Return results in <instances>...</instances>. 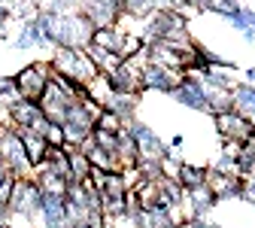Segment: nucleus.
<instances>
[{"label":"nucleus","instance_id":"11","mask_svg":"<svg viewBox=\"0 0 255 228\" xmlns=\"http://www.w3.org/2000/svg\"><path fill=\"white\" fill-rule=\"evenodd\" d=\"M12 49H18V52H30V49H52V43H49V37H46L43 24L37 21V15H30V18L21 24V30H18L15 40H12Z\"/></svg>","mask_w":255,"mask_h":228},{"label":"nucleus","instance_id":"21","mask_svg":"<svg viewBox=\"0 0 255 228\" xmlns=\"http://www.w3.org/2000/svg\"><path fill=\"white\" fill-rule=\"evenodd\" d=\"M88 55H91V61L98 64V70L101 73H110V70H116L119 64L125 61L119 52H110V49H101V46H94V43H88V49H85Z\"/></svg>","mask_w":255,"mask_h":228},{"label":"nucleus","instance_id":"19","mask_svg":"<svg viewBox=\"0 0 255 228\" xmlns=\"http://www.w3.org/2000/svg\"><path fill=\"white\" fill-rule=\"evenodd\" d=\"M231 101H234V110L255 119V82H234L231 85Z\"/></svg>","mask_w":255,"mask_h":228},{"label":"nucleus","instance_id":"14","mask_svg":"<svg viewBox=\"0 0 255 228\" xmlns=\"http://www.w3.org/2000/svg\"><path fill=\"white\" fill-rule=\"evenodd\" d=\"M137 104H140V94H113L110 91L98 107L116 113L122 122H131V119H137Z\"/></svg>","mask_w":255,"mask_h":228},{"label":"nucleus","instance_id":"13","mask_svg":"<svg viewBox=\"0 0 255 228\" xmlns=\"http://www.w3.org/2000/svg\"><path fill=\"white\" fill-rule=\"evenodd\" d=\"M82 152H85V158L91 161V168H98V171H104V174H113V171H122V158L116 155V152H110V149H104V146H98L91 140V134H88V140L79 146Z\"/></svg>","mask_w":255,"mask_h":228},{"label":"nucleus","instance_id":"10","mask_svg":"<svg viewBox=\"0 0 255 228\" xmlns=\"http://www.w3.org/2000/svg\"><path fill=\"white\" fill-rule=\"evenodd\" d=\"M79 3H82V12L88 15V21L94 27H110L125 12L122 0H79Z\"/></svg>","mask_w":255,"mask_h":228},{"label":"nucleus","instance_id":"6","mask_svg":"<svg viewBox=\"0 0 255 228\" xmlns=\"http://www.w3.org/2000/svg\"><path fill=\"white\" fill-rule=\"evenodd\" d=\"M49 76H52V64L49 61H34V64H27V67H21L15 73L18 94L27 97V101H40V94L49 85Z\"/></svg>","mask_w":255,"mask_h":228},{"label":"nucleus","instance_id":"3","mask_svg":"<svg viewBox=\"0 0 255 228\" xmlns=\"http://www.w3.org/2000/svg\"><path fill=\"white\" fill-rule=\"evenodd\" d=\"M0 161L9 168L12 177H34V165H30V158L24 152L21 134L9 119H6V128L0 131Z\"/></svg>","mask_w":255,"mask_h":228},{"label":"nucleus","instance_id":"17","mask_svg":"<svg viewBox=\"0 0 255 228\" xmlns=\"http://www.w3.org/2000/svg\"><path fill=\"white\" fill-rule=\"evenodd\" d=\"M207 180H210V168H204V165H188V161H182L176 168V183L182 186V192L207 186Z\"/></svg>","mask_w":255,"mask_h":228},{"label":"nucleus","instance_id":"5","mask_svg":"<svg viewBox=\"0 0 255 228\" xmlns=\"http://www.w3.org/2000/svg\"><path fill=\"white\" fill-rule=\"evenodd\" d=\"M170 97L185 107V110H195V113H210V101H207V88L201 82L198 73H182V79L176 82V88L170 91Z\"/></svg>","mask_w":255,"mask_h":228},{"label":"nucleus","instance_id":"12","mask_svg":"<svg viewBox=\"0 0 255 228\" xmlns=\"http://www.w3.org/2000/svg\"><path fill=\"white\" fill-rule=\"evenodd\" d=\"M182 201L188 204V219H207V216L219 207V201H216V195H213V189H210V186L185 189Z\"/></svg>","mask_w":255,"mask_h":228},{"label":"nucleus","instance_id":"8","mask_svg":"<svg viewBox=\"0 0 255 228\" xmlns=\"http://www.w3.org/2000/svg\"><path fill=\"white\" fill-rule=\"evenodd\" d=\"M64 192H67V189H64ZM64 192L46 189L40 213H37V225L40 228H67L70 216H67V195H64Z\"/></svg>","mask_w":255,"mask_h":228},{"label":"nucleus","instance_id":"20","mask_svg":"<svg viewBox=\"0 0 255 228\" xmlns=\"http://www.w3.org/2000/svg\"><path fill=\"white\" fill-rule=\"evenodd\" d=\"M18 134H21V143H24V152H27V158H30V165H40V161L46 158V137H40L37 131H30V128H18Z\"/></svg>","mask_w":255,"mask_h":228},{"label":"nucleus","instance_id":"15","mask_svg":"<svg viewBox=\"0 0 255 228\" xmlns=\"http://www.w3.org/2000/svg\"><path fill=\"white\" fill-rule=\"evenodd\" d=\"M125 37H128V30H122L119 24H110V27H94L91 43L101 46V49H110V52H119V55H122Z\"/></svg>","mask_w":255,"mask_h":228},{"label":"nucleus","instance_id":"28","mask_svg":"<svg viewBox=\"0 0 255 228\" xmlns=\"http://www.w3.org/2000/svg\"><path fill=\"white\" fill-rule=\"evenodd\" d=\"M170 146H173V149H182V146H185V134H173V137H170Z\"/></svg>","mask_w":255,"mask_h":228},{"label":"nucleus","instance_id":"29","mask_svg":"<svg viewBox=\"0 0 255 228\" xmlns=\"http://www.w3.org/2000/svg\"><path fill=\"white\" fill-rule=\"evenodd\" d=\"M246 79H249V82H255V67H249V70H246Z\"/></svg>","mask_w":255,"mask_h":228},{"label":"nucleus","instance_id":"31","mask_svg":"<svg viewBox=\"0 0 255 228\" xmlns=\"http://www.w3.org/2000/svg\"><path fill=\"white\" fill-rule=\"evenodd\" d=\"M252 3H255V0H252Z\"/></svg>","mask_w":255,"mask_h":228},{"label":"nucleus","instance_id":"9","mask_svg":"<svg viewBox=\"0 0 255 228\" xmlns=\"http://www.w3.org/2000/svg\"><path fill=\"white\" fill-rule=\"evenodd\" d=\"M125 131L134 137V143L140 146V155H164L167 146L161 140V134L155 131V128H149L146 122L140 119H131V122H125Z\"/></svg>","mask_w":255,"mask_h":228},{"label":"nucleus","instance_id":"22","mask_svg":"<svg viewBox=\"0 0 255 228\" xmlns=\"http://www.w3.org/2000/svg\"><path fill=\"white\" fill-rule=\"evenodd\" d=\"M198 76H201L204 88H225V91H231V85H234L231 70H225V67H204Z\"/></svg>","mask_w":255,"mask_h":228},{"label":"nucleus","instance_id":"30","mask_svg":"<svg viewBox=\"0 0 255 228\" xmlns=\"http://www.w3.org/2000/svg\"><path fill=\"white\" fill-rule=\"evenodd\" d=\"M0 228H12V222H0Z\"/></svg>","mask_w":255,"mask_h":228},{"label":"nucleus","instance_id":"7","mask_svg":"<svg viewBox=\"0 0 255 228\" xmlns=\"http://www.w3.org/2000/svg\"><path fill=\"white\" fill-rule=\"evenodd\" d=\"M182 79V70L164 67V64L146 61L140 67V91H158V94H170L176 88V82Z\"/></svg>","mask_w":255,"mask_h":228},{"label":"nucleus","instance_id":"1","mask_svg":"<svg viewBox=\"0 0 255 228\" xmlns=\"http://www.w3.org/2000/svg\"><path fill=\"white\" fill-rule=\"evenodd\" d=\"M49 64H52L55 73L67 76V79H73V82H82V85H88L94 76L101 73L98 64L91 61V55H88L85 49H73V46H58V49H55V58H52Z\"/></svg>","mask_w":255,"mask_h":228},{"label":"nucleus","instance_id":"2","mask_svg":"<svg viewBox=\"0 0 255 228\" xmlns=\"http://www.w3.org/2000/svg\"><path fill=\"white\" fill-rule=\"evenodd\" d=\"M98 104L88 101V97H82V101H76L70 107V113L64 116L61 122V131H64V143L67 146H82L91 134V128H94V119H98Z\"/></svg>","mask_w":255,"mask_h":228},{"label":"nucleus","instance_id":"24","mask_svg":"<svg viewBox=\"0 0 255 228\" xmlns=\"http://www.w3.org/2000/svg\"><path fill=\"white\" fill-rule=\"evenodd\" d=\"M94 128H98V131H122L125 128V122L116 116V113H110V110H98V119H94Z\"/></svg>","mask_w":255,"mask_h":228},{"label":"nucleus","instance_id":"18","mask_svg":"<svg viewBox=\"0 0 255 228\" xmlns=\"http://www.w3.org/2000/svg\"><path fill=\"white\" fill-rule=\"evenodd\" d=\"M67 171H70V186L73 183H88L91 177V161L79 146H67Z\"/></svg>","mask_w":255,"mask_h":228},{"label":"nucleus","instance_id":"16","mask_svg":"<svg viewBox=\"0 0 255 228\" xmlns=\"http://www.w3.org/2000/svg\"><path fill=\"white\" fill-rule=\"evenodd\" d=\"M6 113H9V122H12L15 128H30V125L37 122V116H40L43 110H40V104H37V101H27V97H21V101H15Z\"/></svg>","mask_w":255,"mask_h":228},{"label":"nucleus","instance_id":"26","mask_svg":"<svg viewBox=\"0 0 255 228\" xmlns=\"http://www.w3.org/2000/svg\"><path fill=\"white\" fill-rule=\"evenodd\" d=\"M9 18H12V9L9 6H0V37H3V27H6Z\"/></svg>","mask_w":255,"mask_h":228},{"label":"nucleus","instance_id":"25","mask_svg":"<svg viewBox=\"0 0 255 228\" xmlns=\"http://www.w3.org/2000/svg\"><path fill=\"white\" fill-rule=\"evenodd\" d=\"M12 174H9V168L3 165V161H0V201H6L9 198V189H12Z\"/></svg>","mask_w":255,"mask_h":228},{"label":"nucleus","instance_id":"23","mask_svg":"<svg viewBox=\"0 0 255 228\" xmlns=\"http://www.w3.org/2000/svg\"><path fill=\"white\" fill-rule=\"evenodd\" d=\"M15 101H21L18 85H15V76H0V110L6 113Z\"/></svg>","mask_w":255,"mask_h":228},{"label":"nucleus","instance_id":"27","mask_svg":"<svg viewBox=\"0 0 255 228\" xmlns=\"http://www.w3.org/2000/svg\"><path fill=\"white\" fill-rule=\"evenodd\" d=\"M12 219V210H9V204L6 201H0V222H9Z\"/></svg>","mask_w":255,"mask_h":228},{"label":"nucleus","instance_id":"4","mask_svg":"<svg viewBox=\"0 0 255 228\" xmlns=\"http://www.w3.org/2000/svg\"><path fill=\"white\" fill-rule=\"evenodd\" d=\"M216 128H219V134L231 140V143H252L255 140V119L240 113V110H225V113H216Z\"/></svg>","mask_w":255,"mask_h":228},{"label":"nucleus","instance_id":"32","mask_svg":"<svg viewBox=\"0 0 255 228\" xmlns=\"http://www.w3.org/2000/svg\"><path fill=\"white\" fill-rule=\"evenodd\" d=\"M252 207H255V204H252Z\"/></svg>","mask_w":255,"mask_h":228}]
</instances>
